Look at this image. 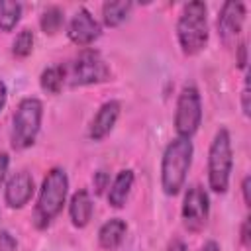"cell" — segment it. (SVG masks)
Listing matches in <instances>:
<instances>
[{"label":"cell","instance_id":"obj_12","mask_svg":"<svg viewBox=\"0 0 251 251\" xmlns=\"http://www.w3.org/2000/svg\"><path fill=\"white\" fill-rule=\"evenodd\" d=\"M120 108L122 106H120L118 100H108L98 108V112H96V116L90 124V131H88L90 139L102 141L114 129V126L118 122V116H120Z\"/></svg>","mask_w":251,"mask_h":251},{"label":"cell","instance_id":"obj_27","mask_svg":"<svg viewBox=\"0 0 251 251\" xmlns=\"http://www.w3.org/2000/svg\"><path fill=\"white\" fill-rule=\"evenodd\" d=\"M241 243L245 247H249V218H245V222L241 226Z\"/></svg>","mask_w":251,"mask_h":251},{"label":"cell","instance_id":"obj_13","mask_svg":"<svg viewBox=\"0 0 251 251\" xmlns=\"http://www.w3.org/2000/svg\"><path fill=\"white\" fill-rule=\"evenodd\" d=\"M92 212H94V204H92L88 190H76L69 202V216H71L73 226L86 227L92 218Z\"/></svg>","mask_w":251,"mask_h":251},{"label":"cell","instance_id":"obj_29","mask_svg":"<svg viewBox=\"0 0 251 251\" xmlns=\"http://www.w3.org/2000/svg\"><path fill=\"white\" fill-rule=\"evenodd\" d=\"M167 251H186V245H184V241L175 239V241L169 245V249H167Z\"/></svg>","mask_w":251,"mask_h":251},{"label":"cell","instance_id":"obj_5","mask_svg":"<svg viewBox=\"0 0 251 251\" xmlns=\"http://www.w3.org/2000/svg\"><path fill=\"white\" fill-rule=\"evenodd\" d=\"M43 118V104L37 98H24L14 114L12 126V147L14 149H27L33 145Z\"/></svg>","mask_w":251,"mask_h":251},{"label":"cell","instance_id":"obj_24","mask_svg":"<svg viewBox=\"0 0 251 251\" xmlns=\"http://www.w3.org/2000/svg\"><path fill=\"white\" fill-rule=\"evenodd\" d=\"M235 49H237V67L239 69H245L247 67V45H245V41L239 43Z\"/></svg>","mask_w":251,"mask_h":251},{"label":"cell","instance_id":"obj_26","mask_svg":"<svg viewBox=\"0 0 251 251\" xmlns=\"http://www.w3.org/2000/svg\"><path fill=\"white\" fill-rule=\"evenodd\" d=\"M241 190H243V200H245V204L249 206V204H251V196H249V190H251V176H245V178H243Z\"/></svg>","mask_w":251,"mask_h":251},{"label":"cell","instance_id":"obj_22","mask_svg":"<svg viewBox=\"0 0 251 251\" xmlns=\"http://www.w3.org/2000/svg\"><path fill=\"white\" fill-rule=\"evenodd\" d=\"M18 243L10 231H0V251H16Z\"/></svg>","mask_w":251,"mask_h":251},{"label":"cell","instance_id":"obj_14","mask_svg":"<svg viewBox=\"0 0 251 251\" xmlns=\"http://www.w3.org/2000/svg\"><path fill=\"white\" fill-rule=\"evenodd\" d=\"M126 231H127V226H126V222L122 218H110L98 229L100 247L106 249V251H116L122 245V241L126 237Z\"/></svg>","mask_w":251,"mask_h":251},{"label":"cell","instance_id":"obj_2","mask_svg":"<svg viewBox=\"0 0 251 251\" xmlns=\"http://www.w3.org/2000/svg\"><path fill=\"white\" fill-rule=\"evenodd\" d=\"M67 194H69V176L63 169L53 167L41 182L37 204L33 210V224L39 229L47 227L51 224V220H55L61 214Z\"/></svg>","mask_w":251,"mask_h":251},{"label":"cell","instance_id":"obj_11","mask_svg":"<svg viewBox=\"0 0 251 251\" xmlns=\"http://www.w3.org/2000/svg\"><path fill=\"white\" fill-rule=\"evenodd\" d=\"M33 190H35V184H33V178L29 173L25 171H20L16 173L14 176H10V180L6 182V188H4V200L10 208H24L31 196H33Z\"/></svg>","mask_w":251,"mask_h":251},{"label":"cell","instance_id":"obj_18","mask_svg":"<svg viewBox=\"0 0 251 251\" xmlns=\"http://www.w3.org/2000/svg\"><path fill=\"white\" fill-rule=\"evenodd\" d=\"M63 82H65V71L61 67H47L39 76V84L47 94H59Z\"/></svg>","mask_w":251,"mask_h":251},{"label":"cell","instance_id":"obj_20","mask_svg":"<svg viewBox=\"0 0 251 251\" xmlns=\"http://www.w3.org/2000/svg\"><path fill=\"white\" fill-rule=\"evenodd\" d=\"M33 51V33L31 29H22L16 39H14V45H12V53L18 57V59H25L27 55H31Z\"/></svg>","mask_w":251,"mask_h":251},{"label":"cell","instance_id":"obj_4","mask_svg":"<svg viewBox=\"0 0 251 251\" xmlns=\"http://www.w3.org/2000/svg\"><path fill=\"white\" fill-rule=\"evenodd\" d=\"M231 169H233L231 137L226 127H220L208 151V184L216 194H224L227 190Z\"/></svg>","mask_w":251,"mask_h":251},{"label":"cell","instance_id":"obj_3","mask_svg":"<svg viewBox=\"0 0 251 251\" xmlns=\"http://www.w3.org/2000/svg\"><path fill=\"white\" fill-rule=\"evenodd\" d=\"M208 8L204 2L194 0L184 4L176 22V37L184 55L200 53L208 43Z\"/></svg>","mask_w":251,"mask_h":251},{"label":"cell","instance_id":"obj_25","mask_svg":"<svg viewBox=\"0 0 251 251\" xmlns=\"http://www.w3.org/2000/svg\"><path fill=\"white\" fill-rule=\"evenodd\" d=\"M8 167H10V157H8V153H0V186H2V182L6 180Z\"/></svg>","mask_w":251,"mask_h":251},{"label":"cell","instance_id":"obj_19","mask_svg":"<svg viewBox=\"0 0 251 251\" xmlns=\"http://www.w3.org/2000/svg\"><path fill=\"white\" fill-rule=\"evenodd\" d=\"M63 20H65V18H63V10L57 8V6H49V8L41 14L39 25H41L43 33H47V35H55V33L61 29Z\"/></svg>","mask_w":251,"mask_h":251},{"label":"cell","instance_id":"obj_6","mask_svg":"<svg viewBox=\"0 0 251 251\" xmlns=\"http://www.w3.org/2000/svg\"><path fill=\"white\" fill-rule=\"evenodd\" d=\"M202 122V100L200 92L194 84L182 86L178 98H176V110H175V131L178 137L190 139Z\"/></svg>","mask_w":251,"mask_h":251},{"label":"cell","instance_id":"obj_30","mask_svg":"<svg viewBox=\"0 0 251 251\" xmlns=\"http://www.w3.org/2000/svg\"><path fill=\"white\" fill-rule=\"evenodd\" d=\"M200 251H220V245H218L216 241H206V243L200 247Z\"/></svg>","mask_w":251,"mask_h":251},{"label":"cell","instance_id":"obj_1","mask_svg":"<svg viewBox=\"0 0 251 251\" xmlns=\"http://www.w3.org/2000/svg\"><path fill=\"white\" fill-rule=\"evenodd\" d=\"M192 155L194 147L190 139L175 137L167 145L161 161V186L167 196H176L182 190L188 169L192 165Z\"/></svg>","mask_w":251,"mask_h":251},{"label":"cell","instance_id":"obj_21","mask_svg":"<svg viewBox=\"0 0 251 251\" xmlns=\"http://www.w3.org/2000/svg\"><path fill=\"white\" fill-rule=\"evenodd\" d=\"M92 184H94V192L102 194L110 184V175L106 171H96L94 176H92Z\"/></svg>","mask_w":251,"mask_h":251},{"label":"cell","instance_id":"obj_16","mask_svg":"<svg viewBox=\"0 0 251 251\" xmlns=\"http://www.w3.org/2000/svg\"><path fill=\"white\" fill-rule=\"evenodd\" d=\"M131 2L129 0H114V2H106L102 6V20L108 27H118L131 12Z\"/></svg>","mask_w":251,"mask_h":251},{"label":"cell","instance_id":"obj_8","mask_svg":"<svg viewBox=\"0 0 251 251\" xmlns=\"http://www.w3.org/2000/svg\"><path fill=\"white\" fill-rule=\"evenodd\" d=\"M210 216V198L198 184L190 186L182 200V224L188 231L198 233L204 229Z\"/></svg>","mask_w":251,"mask_h":251},{"label":"cell","instance_id":"obj_7","mask_svg":"<svg viewBox=\"0 0 251 251\" xmlns=\"http://www.w3.org/2000/svg\"><path fill=\"white\" fill-rule=\"evenodd\" d=\"M108 76H110V67L102 59V55L94 49H84L82 53H78L69 73L71 84H78V86L104 82L108 80Z\"/></svg>","mask_w":251,"mask_h":251},{"label":"cell","instance_id":"obj_17","mask_svg":"<svg viewBox=\"0 0 251 251\" xmlns=\"http://www.w3.org/2000/svg\"><path fill=\"white\" fill-rule=\"evenodd\" d=\"M22 16V4L20 2H8L0 0V29L2 31H12Z\"/></svg>","mask_w":251,"mask_h":251},{"label":"cell","instance_id":"obj_10","mask_svg":"<svg viewBox=\"0 0 251 251\" xmlns=\"http://www.w3.org/2000/svg\"><path fill=\"white\" fill-rule=\"evenodd\" d=\"M100 33H102L100 24L94 20V16L86 8H80L73 16V20L69 22V25H67L69 39L75 45H78V47H86V45L94 43L100 37Z\"/></svg>","mask_w":251,"mask_h":251},{"label":"cell","instance_id":"obj_15","mask_svg":"<svg viewBox=\"0 0 251 251\" xmlns=\"http://www.w3.org/2000/svg\"><path fill=\"white\" fill-rule=\"evenodd\" d=\"M133 180H135V175L131 169H124L116 175L114 182L110 184V190H108V204L112 208H124L129 192H131V186H133Z\"/></svg>","mask_w":251,"mask_h":251},{"label":"cell","instance_id":"obj_23","mask_svg":"<svg viewBox=\"0 0 251 251\" xmlns=\"http://www.w3.org/2000/svg\"><path fill=\"white\" fill-rule=\"evenodd\" d=\"M249 98H251V92H249V76L245 78V86L241 90V110L245 116L251 114V104H249Z\"/></svg>","mask_w":251,"mask_h":251},{"label":"cell","instance_id":"obj_9","mask_svg":"<svg viewBox=\"0 0 251 251\" xmlns=\"http://www.w3.org/2000/svg\"><path fill=\"white\" fill-rule=\"evenodd\" d=\"M245 4L237 0H227L222 4L220 16H218V33L226 45H231L235 37L241 33L245 24Z\"/></svg>","mask_w":251,"mask_h":251},{"label":"cell","instance_id":"obj_28","mask_svg":"<svg viewBox=\"0 0 251 251\" xmlns=\"http://www.w3.org/2000/svg\"><path fill=\"white\" fill-rule=\"evenodd\" d=\"M6 100H8V88H6V84L0 80V110L6 106Z\"/></svg>","mask_w":251,"mask_h":251}]
</instances>
